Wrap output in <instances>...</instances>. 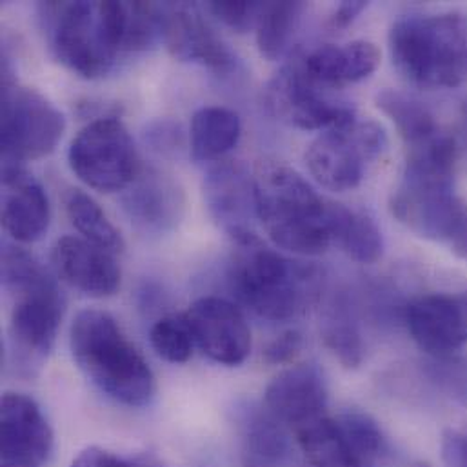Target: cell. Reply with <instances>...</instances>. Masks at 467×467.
Wrapping results in <instances>:
<instances>
[{
    "label": "cell",
    "mask_w": 467,
    "mask_h": 467,
    "mask_svg": "<svg viewBox=\"0 0 467 467\" xmlns=\"http://www.w3.org/2000/svg\"><path fill=\"white\" fill-rule=\"evenodd\" d=\"M69 467H133L124 459L113 455L108 450L91 446L82 450L71 462Z\"/></svg>",
    "instance_id": "e575fe53"
},
{
    "label": "cell",
    "mask_w": 467,
    "mask_h": 467,
    "mask_svg": "<svg viewBox=\"0 0 467 467\" xmlns=\"http://www.w3.org/2000/svg\"><path fill=\"white\" fill-rule=\"evenodd\" d=\"M162 5V40L181 62H197L217 73H230L236 64L234 51L215 33L201 9L190 2Z\"/></svg>",
    "instance_id": "2e32d148"
},
{
    "label": "cell",
    "mask_w": 467,
    "mask_h": 467,
    "mask_svg": "<svg viewBox=\"0 0 467 467\" xmlns=\"http://www.w3.org/2000/svg\"><path fill=\"white\" fill-rule=\"evenodd\" d=\"M377 106L386 117L393 120L408 148H415L442 131L430 108L404 91H380L377 95Z\"/></svg>",
    "instance_id": "484cf974"
},
{
    "label": "cell",
    "mask_w": 467,
    "mask_h": 467,
    "mask_svg": "<svg viewBox=\"0 0 467 467\" xmlns=\"http://www.w3.org/2000/svg\"><path fill=\"white\" fill-rule=\"evenodd\" d=\"M44 188L20 164H2V226L15 242L33 244L49 228Z\"/></svg>",
    "instance_id": "ffe728a7"
},
{
    "label": "cell",
    "mask_w": 467,
    "mask_h": 467,
    "mask_svg": "<svg viewBox=\"0 0 467 467\" xmlns=\"http://www.w3.org/2000/svg\"><path fill=\"white\" fill-rule=\"evenodd\" d=\"M406 324L428 357L457 355L467 344V291H439L415 298L406 309Z\"/></svg>",
    "instance_id": "5bb4252c"
},
{
    "label": "cell",
    "mask_w": 467,
    "mask_h": 467,
    "mask_svg": "<svg viewBox=\"0 0 467 467\" xmlns=\"http://www.w3.org/2000/svg\"><path fill=\"white\" fill-rule=\"evenodd\" d=\"M53 430L27 395L4 393L0 404V467H46L53 455Z\"/></svg>",
    "instance_id": "4fadbf2b"
},
{
    "label": "cell",
    "mask_w": 467,
    "mask_h": 467,
    "mask_svg": "<svg viewBox=\"0 0 467 467\" xmlns=\"http://www.w3.org/2000/svg\"><path fill=\"white\" fill-rule=\"evenodd\" d=\"M464 120H466V128H467V100L464 102Z\"/></svg>",
    "instance_id": "74e56055"
},
{
    "label": "cell",
    "mask_w": 467,
    "mask_h": 467,
    "mask_svg": "<svg viewBox=\"0 0 467 467\" xmlns=\"http://www.w3.org/2000/svg\"><path fill=\"white\" fill-rule=\"evenodd\" d=\"M69 348L77 368L106 397L128 408L150 406L155 375L108 311L82 309L71 324Z\"/></svg>",
    "instance_id": "3957f363"
},
{
    "label": "cell",
    "mask_w": 467,
    "mask_h": 467,
    "mask_svg": "<svg viewBox=\"0 0 467 467\" xmlns=\"http://www.w3.org/2000/svg\"><path fill=\"white\" fill-rule=\"evenodd\" d=\"M204 201L212 219L236 242L253 234L254 186L245 170L234 162H219L204 179Z\"/></svg>",
    "instance_id": "44dd1931"
},
{
    "label": "cell",
    "mask_w": 467,
    "mask_h": 467,
    "mask_svg": "<svg viewBox=\"0 0 467 467\" xmlns=\"http://www.w3.org/2000/svg\"><path fill=\"white\" fill-rule=\"evenodd\" d=\"M302 2H262L256 18L258 51L267 60H278L289 49L295 29L298 27Z\"/></svg>",
    "instance_id": "4316f807"
},
{
    "label": "cell",
    "mask_w": 467,
    "mask_h": 467,
    "mask_svg": "<svg viewBox=\"0 0 467 467\" xmlns=\"http://www.w3.org/2000/svg\"><path fill=\"white\" fill-rule=\"evenodd\" d=\"M38 18L55 58L82 78L109 73L117 53L106 42L97 2H42Z\"/></svg>",
    "instance_id": "9c48e42d"
},
{
    "label": "cell",
    "mask_w": 467,
    "mask_h": 467,
    "mask_svg": "<svg viewBox=\"0 0 467 467\" xmlns=\"http://www.w3.org/2000/svg\"><path fill=\"white\" fill-rule=\"evenodd\" d=\"M320 331L324 344L344 368L355 369L364 362L366 346L360 329L342 300L337 298L327 306Z\"/></svg>",
    "instance_id": "83f0119b"
},
{
    "label": "cell",
    "mask_w": 467,
    "mask_h": 467,
    "mask_svg": "<svg viewBox=\"0 0 467 467\" xmlns=\"http://www.w3.org/2000/svg\"><path fill=\"white\" fill-rule=\"evenodd\" d=\"M442 461L448 467H467V428L450 430L441 442Z\"/></svg>",
    "instance_id": "836d02e7"
},
{
    "label": "cell",
    "mask_w": 467,
    "mask_h": 467,
    "mask_svg": "<svg viewBox=\"0 0 467 467\" xmlns=\"http://www.w3.org/2000/svg\"><path fill=\"white\" fill-rule=\"evenodd\" d=\"M327 89L306 71L302 58H296L269 80L264 100L278 120L304 131H326L357 115L351 106L331 99Z\"/></svg>",
    "instance_id": "8fae6325"
},
{
    "label": "cell",
    "mask_w": 467,
    "mask_h": 467,
    "mask_svg": "<svg viewBox=\"0 0 467 467\" xmlns=\"http://www.w3.org/2000/svg\"><path fill=\"white\" fill-rule=\"evenodd\" d=\"M66 212L75 226V230L82 234L88 242L117 254L124 251V238L102 208L84 192L71 190L66 197Z\"/></svg>",
    "instance_id": "f1b7e54d"
},
{
    "label": "cell",
    "mask_w": 467,
    "mask_h": 467,
    "mask_svg": "<svg viewBox=\"0 0 467 467\" xmlns=\"http://www.w3.org/2000/svg\"><path fill=\"white\" fill-rule=\"evenodd\" d=\"M230 287L254 315L285 322L300 317L317 295V271L267 247L254 234L234 242Z\"/></svg>",
    "instance_id": "5b68a950"
},
{
    "label": "cell",
    "mask_w": 467,
    "mask_h": 467,
    "mask_svg": "<svg viewBox=\"0 0 467 467\" xmlns=\"http://www.w3.org/2000/svg\"><path fill=\"white\" fill-rule=\"evenodd\" d=\"M327 384L315 364H298L278 373L265 388L264 408L295 431L322 419L327 410Z\"/></svg>",
    "instance_id": "e0dca14e"
},
{
    "label": "cell",
    "mask_w": 467,
    "mask_h": 467,
    "mask_svg": "<svg viewBox=\"0 0 467 467\" xmlns=\"http://www.w3.org/2000/svg\"><path fill=\"white\" fill-rule=\"evenodd\" d=\"M253 186L256 219L278 247L318 256L333 245L331 202L298 171L280 162H262Z\"/></svg>",
    "instance_id": "7a4b0ae2"
},
{
    "label": "cell",
    "mask_w": 467,
    "mask_h": 467,
    "mask_svg": "<svg viewBox=\"0 0 467 467\" xmlns=\"http://www.w3.org/2000/svg\"><path fill=\"white\" fill-rule=\"evenodd\" d=\"M368 7V2L362 0H355V2H342L335 7L333 15L329 16V27L331 29H346L349 27L357 16Z\"/></svg>",
    "instance_id": "8d00e7d4"
},
{
    "label": "cell",
    "mask_w": 467,
    "mask_h": 467,
    "mask_svg": "<svg viewBox=\"0 0 467 467\" xmlns=\"http://www.w3.org/2000/svg\"><path fill=\"white\" fill-rule=\"evenodd\" d=\"M238 115L223 106L201 108L190 126V150L197 162H213L232 151L240 139Z\"/></svg>",
    "instance_id": "cb8c5ba5"
},
{
    "label": "cell",
    "mask_w": 467,
    "mask_h": 467,
    "mask_svg": "<svg viewBox=\"0 0 467 467\" xmlns=\"http://www.w3.org/2000/svg\"><path fill=\"white\" fill-rule=\"evenodd\" d=\"M2 164H20L55 151L64 115L40 93L15 82L9 62L2 64Z\"/></svg>",
    "instance_id": "ba28073f"
},
{
    "label": "cell",
    "mask_w": 467,
    "mask_h": 467,
    "mask_svg": "<svg viewBox=\"0 0 467 467\" xmlns=\"http://www.w3.org/2000/svg\"><path fill=\"white\" fill-rule=\"evenodd\" d=\"M306 71L326 88H342L368 78L380 64V51L369 40L342 46L324 44L302 57Z\"/></svg>",
    "instance_id": "603a6c76"
},
{
    "label": "cell",
    "mask_w": 467,
    "mask_h": 467,
    "mask_svg": "<svg viewBox=\"0 0 467 467\" xmlns=\"http://www.w3.org/2000/svg\"><path fill=\"white\" fill-rule=\"evenodd\" d=\"M408 150L402 179L391 197L393 215L410 232L444 244L467 260V204L455 193L453 137L441 131Z\"/></svg>",
    "instance_id": "6da1fadb"
},
{
    "label": "cell",
    "mask_w": 467,
    "mask_h": 467,
    "mask_svg": "<svg viewBox=\"0 0 467 467\" xmlns=\"http://www.w3.org/2000/svg\"><path fill=\"white\" fill-rule=\"evenodd\" d=\"M333 244L358 264H375L384 253V236L377 223L362 212L331 202Z\"/></svg>",
    "instance_id": "d4e9b609"
},
{
    "label": "cell",
    "mask_w": 467,
    "mask_h": 467,
    "mask_svg": "<svg viewBox=\"0 0 467 467\" xmlns=\"http://www.w3.org/2000/svg\"><path fill=\"white\" fill-rule=\"evenodd\" d=\"M426 375L444 397L467 408V358L459 353L430 357Z\"/></svg>",
    "instance_id": "4dcf8cb0"
},
{
    "label": "cell",
    "mask_w": 467,
    "mask_h": 467,
    "mask_svg": "<svg viewBox=\"0 0 467 467\" xmlns=\"http://www.w3.org/2000/svg\"><path fill=\"white\" fill-rule=\"evenodd\" d=\"M150 142L159 151H175L181 146V131L171 122H159L155 124L150 133Z\"/></svg>",
    "instance_id": "d590c367"
},
{
    "label": "cell",
    "mask_w": 467,
    "mask_h": 467,
    "mask_svg": "<svg viewBox=\"0 0 467 467\" xmlns=\"http://www.w3.org/2000/svg\"><path fill=\"white\" fill-rule=\"evenodd\" d=\"M304 346V337L296 329H289L280 333L276 338H273L265 348H264V360L271 366H282L289 364L291 360L296 358Z\"/></svg>",
    "instance_id": "d6a6232c"
},
{
    "label": "cell",
    "mask_w": 467,
    "mask_h": 467,
    "mask_svg": "<svg viewBox=\"0 0 467 467\" xmlns=\"http://www.w3.org/2000/svg\"><path fill=\"white\" fill-rule=\"evenodd\" d=\"M67 161L86 186L102 193L124 192L140 171L135 142L115 117H100L82 128L69 146Z\"/></svg>",
    "instance_id": "30bf717a"
},
{
    "label": "cell",
    "mask_w": 467,
    "mask_h": 467,
    "mask_svg": "<svg viewBox=\"0 0 467 467\" xmlns=\"http://www.w3.org/2000/svg\"><path fill=\"white\" fill-rule=\"evenodd\" d=\"M262 2H244V0H213L208 4V9L223 24L234 31L244 33L256 26Z\"/></svg>",
    "instance_id": "1f68e13d"
},
{
    "label": "cell",
    "mask_w": 467,
    "mask_h": 467,
    "mask_svg": "<svg viewBox=\"0 0 467 467\" xmlns=\"http://www.w3.org/2000/svg\"><path fill=\"white\" fill-rule=\"evenodd\" d=\"M15 296L9 342L15 362L33 371L53 351L64 315V298L55 280Z\"/></svg>",
    "instance_id": "7c38bea8"
},
{
    "label": "cell",
    "mask_w": 467,
    "mask_h": 467,
    "mask_svg": "<svg viewBox=\"0 0 467 467\" xmlns=\"http://www.w3.org/2000/svg\"><path fill=\"white\" fill-rule=\"evenodd\" d=\"M397 71L415 86L451 89L467 84V15H408L389 29Z\"/></svg>",
    "instance_id": "277c9868"
},
{
    "label": "cell",
    "mask_w": 467,
    "mask_h": 467,
    "mask_svg": "<svg viewBox=\"0 0 467 467\" xmlns=\"http://www.w3.org/2000/svg\"><path fill=\"white\" fill-rule=\"evenodd\" d=\"M240 459L244 467H300L293 444L280 424L264 406L236 408Z\"/></svg>",
    "instance_id": "7402d4cb"
},
{
    "label": "cell",
    "mask_w": 467,
    "mask_h": 467,
    "mask_svg": "<svg viewBox=\"0 0 467 467\" xmlns=\"http://www.w3.org/2000/svg\"><path fill=\"white\" fill-rule=\"evenodd\" d=\"M311 467H389L393 448L380 424L368 413L346 411L295 431Z\"/></svg>",
    "instance_id": "8992f818"
},
{
    "label": "cell",
    "mask_w": 467,
    "mask_h": 467,
    "mask_svg": "<svg viewBox=\"0 0 467 467\" xmlns=\"http://www.w3.org/2000/svg\"><path fill=\"white\" fill-rule=\"evenodd\" d=\"M53 267L73 289L104 298L119 291L122 273L115 254L78 236H62L51 251Z\"/></svg>",
    "instance_id": "ac0fdd59"
},
{
    "label": "cell",
    "mask_w": 467,
    "mask_h": 467,
    "mask_svg": "<svg viewBox=\"0 0 467 467\" xmlns=\"http://www.w3.org/2000/svg\"><path fill=\"white\" fill-rule=\"evenodd\" d=\"M388 135L375 120L357 115L320 133L306 151L313 179L329 192H351L364 181L368 168L386 151Z\"/></svg>",
    "instance_id": "52a82bcc"
},
{
    "label": "cell",
    "mask_w": 467,
    "mask_h": 467,
    "mask_svg": "<svg viewBox=\"0 0 467 467\" xmlns=\"http://www.w3.org/2000/svg\"><path fill=\"white\" fill-rule=\"evenodd\" d=\"M186 318L195 344L213 362L228 368L245 362L251 353V329L234 302L202 296L190 306Z\"/></svg>",
    "instance_id": "9a60e30c"
},
{
    "label": "cell",
    "mask_w": 467,
    "mask_h": 467,
    "mask_svg": "<svg viewBox=\"0 0 467 467\" xmlns=\"http://www.w3.org/2000/svg\"><path fill=\"white\" fill-rule=\"evenodd\" d=\"M150 340L157 355L171 364H184L192 358L195 338L186 315H170L157 320Z\"/></svg>",
    "instance_id": "f546056e"
},
{
    "label": "cell",
    "mask_w": 467,
    "mask_h": 467,
    "mask_svg": "<svg viewBox=\"0 0 467 467\" xmlns=\"http://www.w3.org/2000/svg\"><path fill=\"white\" fill-rule=\"evenodd\" d=\"M122 208L142 234H164L179 224L184 213V193L166 173L140 170L122 195Z\"/></svg>",
    "instance_id": "d6986e66"
}]
</instances>
